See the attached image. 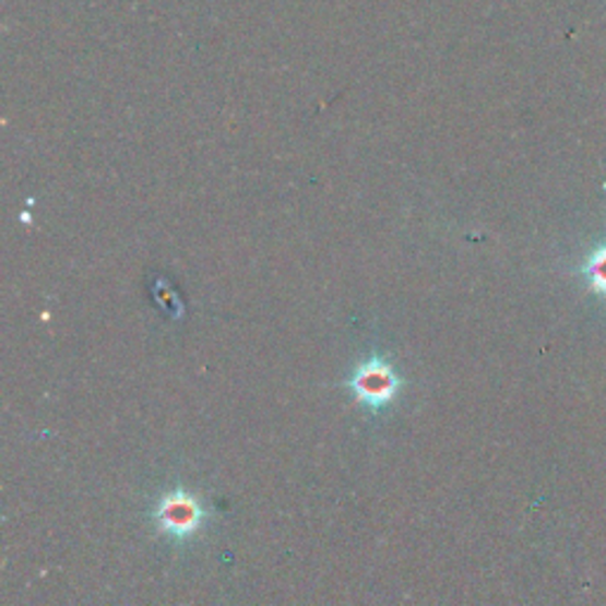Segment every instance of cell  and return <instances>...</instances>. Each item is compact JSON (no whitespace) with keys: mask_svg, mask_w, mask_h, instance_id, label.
Returning <instances> with one entry per match:
<instances>
[{"mask_svg":"<svg viewBox=\"0 0 606 606\" xmlns=\"http://www.w3.org/2000/svg\"><path fill=\"white\" fill-rule=\"evenodd\" d=\"M401 387L403 379L396 368L382 356H372L360 363L348 379V389L356 401L375 413L396 401Z\"/></svg>","mask_w":606,"mask_h":606,"instance_id":"1","label":"cell"},{"mask_svg":"<svg viewBox=\"0 0 606 606\" xmlns=\"http://www.w3.org/2000/svg\"><path fill=\"white\" fill-rule=\"evenodd\" d=\"M154 524H157L159 533L168 535L174 540H188L202 528L206 510L202 500L190 490L174 488L164 492L159 502L154 504L152 512Z\"/></svg>","mask_w":606,"mask_h":606,"instance_id":"2","label":"cell"},{"mask_svg":"<svg viewBox=\"0 0 606 606\" xmlns=\"http://www.w3.org/2000/svg\"><path fill=\"white\" fill-rule=\"evenodd\" d=\"M581 275L585 277L592 294L606 299V242L587 253L585 263L581 265Z\"/></svg>","mask_w":606,"mask_h":606,"instance_id":"3","label":"cell"}]
</instances>
